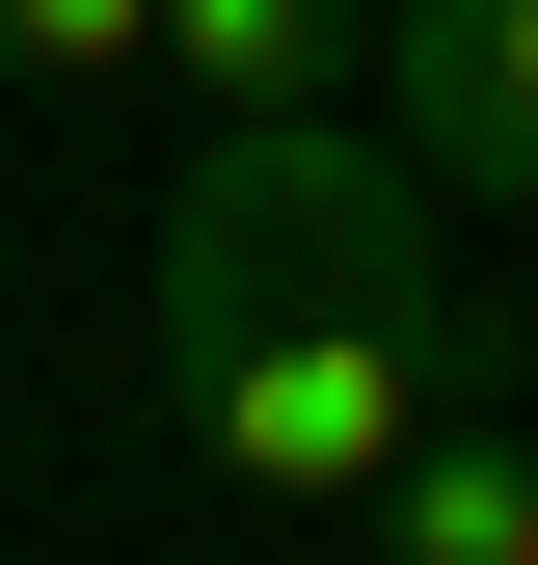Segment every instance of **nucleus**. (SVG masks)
<instances>
[{
	"instance_id": "obj_1",
	"label": "nucleus",
	"mask_w": 538,
	"mask_h": 565,
	"mask_svg": "<svg viewBox=\"0 0 538 565\" xmlns=\"http://www.w3.org/2000/svg\"><path fill=\"white\" fill-rule=\"evenodd\" d=\"M243 297L431 323L458 377H485V297H458V243H431V162H377L351 108H216V162H189V216H162V323H243Z\"/></svg>"
},
{
	"instance_id": "obj_2",
	"label": "nucleus",
	"mask_w": 538,
	"mask_h": 565,
	"mask_svg": "<svg viewBox=\"0 0 538 565\" xmlns=\"http://www.w3.org/2000/svg\"><path fill=\"white\" fill-rule=\"evenodd\" d=\"M162 404H189V458H216V484L351 512V484L458 404V350H431V323H351V297H243V323H162Z\"/></svg>"
},
{
	"instance_id": "obj_3",
	"label": "nucleus",
	"mask_w": 538,
	"mask_h": 565,
	"mask_svg": "<svg viewBox=\"0 0 538 565\" xmlns=\"http://www.w3.org/2000/svg\"><path fill=\"white\" fill-rule=\"evenodd\" d=\"M351 82H377V135L431 189H512V216H538V0H377Z\"/></svg>"
},
{
	"instance_id": "obj_6",
	"label": "nucleus",
	"mask_w": 538,
	"mask_h": 565,
	"mask_svg": "<svg viewBox=\"0 0 538 565\" xmlns=\"http://www.w3.org/2000/svg\"><path fill=\"white\" fill-rule=\"evenodd\" d=\"M162 0H0V82H134Z\"/></svg>"
},
{
	"instance_id": "obj_5",
	"label": "nucleus",
	"mask_w": 538,
	"mask_h": 565,
	"mask_svg": "<svg viewBox=\"0 0 538 565\" xmlns=\"http://www.w3.org/2000/svg\"><path fill=\"white\" fill-rule=\"evenodd\" d=\"M377 0H162V82L189 108H351Z\"/></svg>"
},
{
	"instance_id": "obj_4",
	"label": "nucleus",
	"mask_w": 538,
	"mask_h": 565,
	"mask_svg": "<svg viewBox=\"0 0 538 565\" xmlns=\"http://www.w3.org/2000/svg\"><path fill=\"white\" fill-rule=\"evenodd\" d=\"M377 565H538V431H485V404H431V431H404L377 484Z\"/></svg>"
}]
</instances>
